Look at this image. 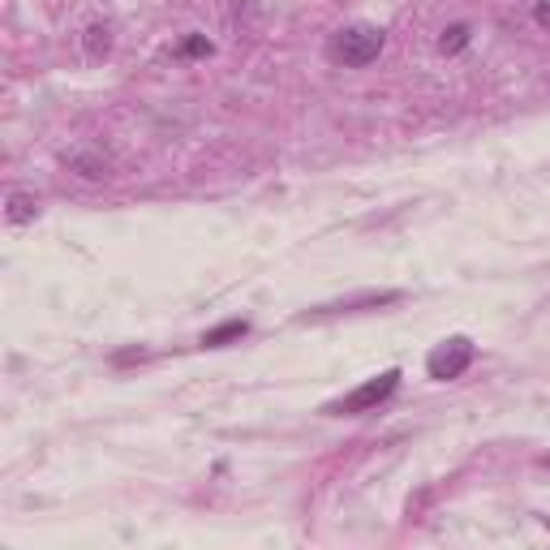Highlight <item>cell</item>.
Here are the masks:
<instances>
[{"label":"cell","instance_id":"cell-7","mask_svg":"<svg viewBox=\"0 0 550 550\" xmlns=\"http://www.w3.org/2000/svg\"><path fill=\"white\" fill-rule=\"evenodd\" d=\"M245 331H250V323H245V318H228V323L211 327L207 336H202V344H207V349H220V344H228V340H241Z\"/></svg>","mask_w":550,"mask_h":550},{"label":"cell","instance_id":"cell-6","mask_svg":"<svg viewBox=\"0 0 550 550\" xmlns=\"http://www.w3.org/2000/svg\"><path fill=\"white\" fill-rule=\"evenodd\" d=\"M82 48H86V56L104 61V56L112 52V26L108 22H91V26H86V35H82Z\"/></svg>","mask_w":550,"mask_h":550},{"label":"cell","instance_id":"cell-8","mask_svg":"<svg viewBox=\"0 0 550 550\" xmlns=\"http://www.w3.org/2000/svg\"><path fill=\"white\" fill-rule=\"evenodd\" d=\"M465 43H469V26L456 22V26H447V31L439 35V52H443V56H456L460 48H465Z\"/></svg>","mask_w":550,"mask_h":550},{"label":"cell","instance_id":"cell-1","mask_svg":"<svg viewBox=\"0 0 550 550\" xmlns=\"http://www.w3.org/2000/svg\"><path fill=\"white\" fill-rule=\"evenodd\" d=\"M383 43H387L383 26H370V22H353V26H340V31L327 39V56H331V65H344V69H361V65L379 61Z\"/></svg>","mask_w":550,"mask_h":550},{"label":"cell","instance_id":"cell-4","mask_svg":"<svg viewBox=\"0 0 550 550\" xmlns=\"http://www.w3.org/2000/svg\"><path fill=\"white\" fill-rule=\"evenodd\" d=\"M65 164L86 181H108L112 177V155L104 147H74L65 155Z\"/></svg>","mask_w":550,"mask_h":550},{"label":"cell","instance_id":"cell-5","mask_svg":"<svg viewBox=\"0 0 550 550\" xmlns=\"http://www.w3.org/2000/svg\"><path fill=\"white\" fill-rule=\"evenodd\" d=\"M5 215H9V224H35V215H39V198L31 194V190H13L9 194V207H5Z\"/></svg>","mask_w":550,"mask_h":550},{"label":"cell","instance_id":"cell-9","mask_svg":"<svg viewBox=\"0 0 550 550\" xmlns=\"http://www.w3.org/2000/svg\"><path fill=\"white\" fill-rule=\"evenodd\" d=\"M211 52H215V48H211L207 35H190V39H185L181 48H177V56H211Z\"/></svg>","mask_w":550,"mask_h":550},{"label":"cell","instance_id":"cell-2","mask_svg":"<svg viewBox=\"0 0 550 550\" xmlns=\"http://www.w3.org/2000/svg\"><path fill=\"white\" fill-rule=\"evenodd\" d=\"M396 387H400V370H383V374H374L370 383H361L357 392H349L344 400H331L323 413L331 417H349V413H370V409H379L383 400H392L396 396Z\"/></svg>","mask_w":550,"mask_h":550},{"label":"cell","instance_id":"cell-10","mask_svg":"<svg viewBox=\"0 0 550 550\" xmlns=\"http://www.w3.org/2000/svg\"><path fill=\"white\" fill-rule=\"evenodd\" d=\"M533 18H538L542 31H550V0H538V5H533Z\"/></svg>","mask_w":550,"mask_h":550},{"label":"cell","instance_id":"cell-3","mask_svg":"<svg viewBox=\"0 0 550 550\" xmlns=\"http://www.w3.org/2000/svg\"><path fill=\"white\" fill-rule=\"evenodd\" d=\"M473 340L469 336H452V340H443L439 349H434L430 357H426V370H430V379H439V383H447V379H460L469 366H473Z\"/></svg>","mask_w":550,"mask_h":550}]
</instances>
